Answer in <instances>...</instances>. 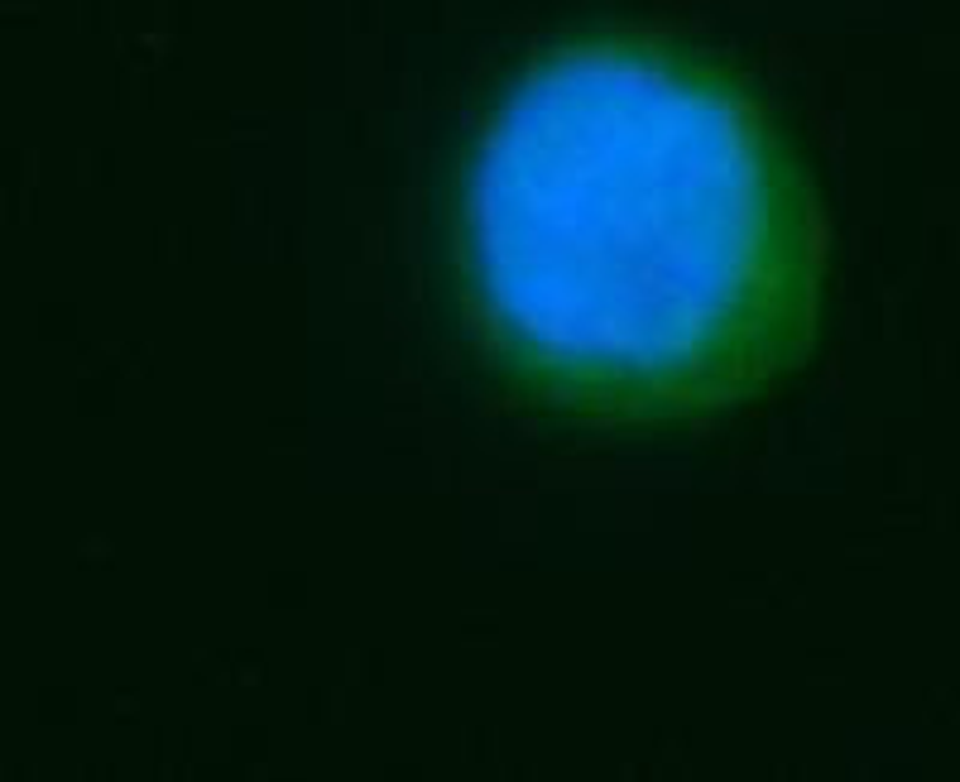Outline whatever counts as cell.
<instances>
[{
    "label": "cell",
    "mask_w": 960,
    "mask_h": 782,
    "mask_svg": "<svg viewBox=\"0 0 960 782\" xmlns=\"http://www.w3.org/2000/svg\"><path fill=\"white\" fill-rule=\"evenodd\" d=\"M807 207L749 101L639 48H572L505 101L462 188V294L558 404L711 408L807 337Z\"/></svg>",
    "instance_id": "cell-1"
}]
</instances>
